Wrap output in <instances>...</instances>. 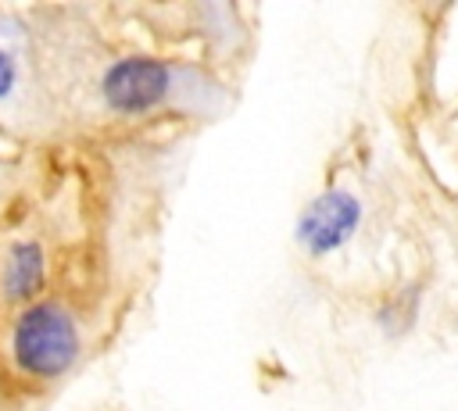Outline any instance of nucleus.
<instances>
[{"mask_svg":"<svg viewBox=\"0 0 458 411\" xmlns=\"http://www.w3.org/2000/svg\"><path fill=\"white\" fill-rule=\"evenodd\" d=\"M82 340L75 318L54 304H29L11 325V361L32 379H57L79 361Z\"/></svg>","mask_w":458,"mask_h":411,"instance_id":"1","label":"nucleus"},{"mask_svg":"<svg viewBox=\"0 0 458 411\" xmlns=\"http://www.w3.org/2000/svg\"><path fill=\"white\" fill-rule=\"evenodd\" d=\"M168 89H172V68L157 57H122L100 79L104 104L118 114H143L157 107L168 96Z\"/></svg>","mask_w":458,"mask_h":411,"instance_id":"2","label":"nucleus"},{"mask_svg":"<svg viewBox=\"0 0 458 411\" xmlns=\"http://www.w3.org/2000/svg\"><path fill=\"white\" fill-rule=\"evenodd\" d=\"M361 222V204L344 193V189H329L322 197H315L301 218H297V243L311 254V257H322V254H333L340 250L354 229Z\"/></svg>","mask_w":458,"mask_h":411,"instance_id":"3","label":"nucleus"},{"mask_svg":"<svg viewBox=\"0 0 458 411\" xmlns=\"http://www.w3.org/2000/svg\"><path fill=\"white\" fill-rule=\"evenodd\" d=\"M4 293L7 300H29L43 289L47 282V254L36 239H21L11 247V254L4 257V272H0Z\"/></svg>","mask_w":458,"mask_h":411,"instance_id":"4","label":"nucleus"},{"mask_svg":"<svg viewBox=\"0 0 458 411\" xmlns=\"http://www.w3.org/2000/svg\"><path fill=\"white\" fill-rule=\"evenodd\" d=\"M14 82H18V61H14V54H11V50H4V46H0V100L14 89Z\"/></svg>","mask_w":458,"mask_h":411,"instance_id":"5","label":"nucleus"}]
</instances>
